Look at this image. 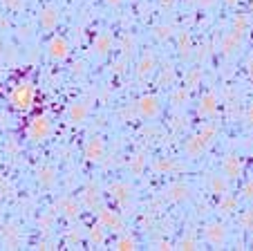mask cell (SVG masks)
Returning <instances> with one entry per match:
<instances>
[{
  "label": "cell",
  "instance_id": "1",
  "mask_svg": "<svg viewBox=\"0 0 253 251\" xmlns=\"http://www.w3.org/2000/svg\"><path fill=\"white\" fill-rule=\"evenodd\" d=\"M217 133H220V126H217V123H202V128L197 130L193 137L186 139V144H184V152H186L191 159L200 157L202 152H206L211 146H213Z\"/></svg>",
  "mask_w": 253,
  "mask_h": 251
},
{
  "label": "cell",
  "instance_id": "2",
  "mask_svg": "<svg viewBox=\"0 0 253 251\" xmlns=\"http://www.w3.org/2000/svg\"><path fill=\"white\" fill-rule=\"evenodd\" d=\"M9 101L11 105H14L16 110H29L34 103V86L29 83V81H23V83H18V86L11 90L9 95Z\"/></svg>",
  "mask_w": 253,
  "mask_h": 251
},
{
  "label": "cell",
  "instance_id": "3",
  "mask_svg": "<svg viewBox=\"0 0 253 251\" xmlns=\"http://www.w3.org/2000/svg\"><path fill=\"white\" fill-rule=\"evenodd\" d=\"M52 135V121H49L45 114H39L34 117L27 126V137L32 142H45V139Z\"/></svg>",
  "mask_w": 253,
  "mask_h": 251
},
{
  "label": "cell",
  "instance_id": "4",
  "mask_svg": "<svg viewBox=\"0 0 253 251\" xmlns=\"http://www.w3.org/2000/svg\"><path fill=\"white\" fill-rule=\"evenodd\" d=\"M137 114L141 119H157L159 117V112H162V105H159V101H157V97H153V95H146V97H141V99L137 101Z\"/></svg>",
  "mask_w": 253,
  "mask_h": 251
},
{
  "label": "cell",
  "instance_id": "5",
  "mask_svg": "<svg viewBox=\"0 0 253 251\" xmlns=\"http://www.w3.org/2000/svg\"><path fill=\"white\" fill-rule=\"evenodd\" d=\"M217 103H220V99H217V92H215V90L204 92V95L200 97V103H197V114H200L202 119L215 117V114H217Z\"/></svg>",
  "mask_w": 253,
  "mask_h": 251
},
{
  "label": "cell",
  "instance_id": "6",
  "mask_svg": "<svg viewBox=\"0 0 253 251\" xmlns=\"http://www.w3.org/2000/svg\"><path fill=\"white\" fill-rule=\"evenodd\" d=\"M99 222L103 224L105 229H112V231H117V233L124 231V220H121V215L110 206L99 208Z\"/></svg>",
  "mask_w": 253,
  "mask_h": 251
},
{
  "label": "cell",
  "instance_id": "7",
  "mask_svg": "<svg viewBox=\"0 0 253 251\" xmlns=\"http://www.w3.org/2000/svg\"><path fill=\"white\" fill-rule=\"evenodd\" d=\"M204 240L213 247H222L226 242V227L220 222H209L204 227Z\"/></svg>",
  "mask_w": 253,
  "mask_h": 251
},
{
  "label": "cell",
  "instance_id": "8",
  "mask_svg": "<svg viewBox=\"0 0 253 251\" xmlns=\"http://www.w3.org/2000/svg\"><path fill=\"white\" fill-rule=\"evenodd\" d=\"M155 70H157V56H155V52L146 50L141 54V58L137 61V76L139 79H148Z\"/></svg>",
  "mask_w": 253,
  "mask_h": 251
},
{
  "label": "cell",
  "instance_id": "9",
  "mask_svg": "<svg viewBox=\"0 0 253 251\" xmlns=\"http://www.w3.org/2000/svg\"><path fill=\"white\" fill-rule=\"evenodd\" d=\"M188 195H191V189L182 182H172L164 189V200L166 202H184V200H188Z\"/></svg>",
  "mask_w": 253,
  "mask_h": 251
},
{
  "label": "cell",
  "instance_id": "10",
  "mask_svg": "<svg viewBox=\"0 0 253 251\" xmlns=\"http://www.w3.org/2000/svg\"><path fill=\"white\" fill-rule=\"evenodd\" d=\"M54 206H56V211H61V213L70 220H74V218L81 215V204H79L74 198H67V195L65 198H58Z\"/></svg>",
  "mask_w": 253,
  "mask_h": 251
},
{
  "label": "cell",
  "instance_id": "11",
  "mask_svg": "<svg viewBox=\"0 0 253 251\" xmlns=\"http://www.w3.org/2000/svg\"><path fill=\"white\" fill-rule=\"evenodd\" d=\"M85 159L87 161H101L105 157V142L101 137H92L85 144Z\"/></svg>",
  "mask_w": 253,
  "mask_h": 251
},
{
  "label": "cell",
  "instance_id": "12",
  "mask_svg": "<svg viewBox=\"0 0 253 251\" xmlns=\"http://www.w3.org/2000/svg\"><path fill=\"white\" fill-rule=\"evenodd\" d=\"M222 173H224L231 182L238 180V177L242 175V159H240L238 155H226L224 159H222Z\"/></svg>",
  "mask_w": 253,
  "mask_h": 251
},
{
  "label": "cell",
  "instance_id": "13",
  "mask_svg": "<svg viewBox=\"0 0 253 251\" xmlns=\"http://www.w3.org/2000/svg\"><path fill=\"white\" fill-rule=\"evenodd\" d=\"M112 48H115V41L108 32H101L92 38V52L99 54V56H105L108 52H112Z\"/></svg>",
  "mask_w": 253,
  "mask_h": 251
},
{
  "label": "cell",
  "instance_id": "14",
  "mask_svg": "<svg viewBox=\"0 0 253 251\" xmlns=\"http://www.w3.org/2000/svg\"><path fill=\"white\" fill-rule=\"evenodd\" d=\"M242 36H244V34L238 32V29H233L231 34L222 36V41H220V52H222V54H233L235 50L242 45Z\"/></svg>",
  "mask_w": 253,
  "mask_h": 251
},
{
  "label": "cell",
  "instance_id": "15",
  "mask_svg": "<svg viewBox=\"0 0 253 251\" xmlns=\"http://www.w3.org/2000/svg\"><path fill=\"white\" fill-rule=\"evenodd\" d=\"M47 50H49V56L56 58V61H63V58H67V54H70V45H67V41L63 36H54L52 41H49Z\"/></svg>",
  "mask_w": 253,
  "mask_h": 251
},
{
  "label": "cell",
  "instance_id": "16",
  "mask_svg": "<svg viewBox=\"0 0 253 251\" xmlns=\"http://www.w3.org/2000/svg\"><path fill=\"white\" fill-rule=\"evenodd\" d=\"M58 18H61V16H58V7L47 5L41 11V27H43L45 32H54L58 25Z\"/></svg>",
  "mask_w": 253,
  "mask_h": 251
},
{
  "label": "cell",
  "instance_id": "17",
  "mask_svg": "<svg viewBox=\"0 0 253 251\" xmlns=\"http://www.w3.org/2000/svg\"><path fill=\"white\" fill-rule=\"evenodd\" d=\"M108 193L112 195V200H117V202H128L130 195H132V186L128 184V182H112L110 186H108Z\"/></svg>",
  "mask_w": 253,
  "mask_h": 251
},
{
  "label": "cell",
  "instance_id": "18",
  "mask_svg": "<svg viewBox=\"0 0 253 251\" xmlns=\"http://www.w3.org/2000/svg\"><path fill=\"white\" fill-rule=\"evenodd\" d=\"M99 202H101V193H99V186L96 184H87L85 189L81 191V204L85 208H94V206H99Z\"/></svg>",
  "mask_w": 253,
  "mask_h": 251
},
{
  "label": "cell",
  "instance_id": "19",
  "mask_svg": "<svg viewBox=\"0 0 253 251\" xmlns=\"http://www.w3.org/2000/svg\"><path fill=\"white\" fill-rule=\"evenodd\" d=\"M56 177H58V173L54 166H41L39 171H36V180H39V184L43 189H52L56 184Z\"/></svg>",
  "mask_w": 253,
  "mask_h": 251
},
{
  "label": "cell",
  "instance_id": "20",
  "mask_svg": "<svg viewBox=\"0 0 253 251\" xmlns=\"http://www.w3.org/2000/svg\"><path fill=\"white\" fill-rule=\"evenodd\" d=\"M87 114H90V105L83 103V101H79V103H72L70 108H67V117H70L72 123H83L87 119Z\"/></svg>",
  "mask_w": 253,
  "mask_h": 251
},
{
  "label": "cell",
  "instance_id": "21",
  "mask_svg": "<svg viewBox=\"0 0 253 251\" xmlns=\"http://www.w3.org/2000/svg\"><path fill=\"white\" fill-rule=\"evenodd\" d=\"M191 92H193V90H188L186 86L175 88V90L170 92V105H172L175 110L186 108V105H188V99H191Z\"/></svg>",
  "mask_w": 253,
  "mask_h": 251
},
{
  "label": "cell",
  "instance_id": "22",
  "mask_svg": "<svg viewBox=\"0 0 253 251\" xmlns=\"http://www.w3.org/2000/svg\"><path fill=\"white\" fill-rule=\"evenodd\" d=\"M193 38L188 32H179L177 34V52H179V56L182 58H191L193 54Z\"/></svg>",
  "mask_w": 253,
  "mask_h": 251
},
{
  "label": "cell",
  "instance_id": "23",
  "mask_svg": "<svg viewBox=\"0 0 253 251\" xmlns=\"http://www.w3.org/2000/svg\"><path fill=\"white\" fill-rule=\"evenodd\" d=\"M217 211H220L222 215H231L238 211V198L231 193H224L220 195V202H217Z\"/></svg>",
  "mask_w": 253,
  "mask_h": 251
},
{
  "label": "cell",
  "instance_id": "24",
  "mask_svg": "<svg viewBox=\"0 0 253 251\" xmlns=\"http://www.w3.org/2000/svg\"><path fill=\"white\" fill-rule=\"evenodd\" d=\"M177 79V72L175 67H172V63H164L162 67H159V86H172Z\"/></svg>",
  "mask_w": 253,
  "mask_h": 251
},
{
  "label": "cell",
  "instance_id": "25",
  "mask_svg": "<svg viewBox=\"0 0 253 251\" xmlns=\"http://www.w3.org/2000/svg\"><path fill=\"white\" fill-rule=\"evenodd\" d=\"M229 177L222 173V175H213L211 177V191H213L215 195H224V193H229Z\"/></svg>",
  "mask_w": 253,
  "mask_h": 251
},
{
  "label": "cell",
  "instance_id": "26",
  "mask_svg": "<svg viewBox=\"0 0 253 251\" xmlns=\"http://www.w3.org/2000/svg\"><path fill=\"white\" fill-rule=\"evenodd\" d=\"M87 236H90V242L94 247H101V245H105V227L101 222H96V224H92L90 227V231H87Z\"/></svg>",
  "mask_w": 253,
  "mask_h": 251
},
{
  "label": "cell",
  "instance_id": "27",
  "mask_svg": "<svg viewBox=\"0 0 253 251\" xmlns=\"http://www.w3.org/2000/svg\"><path fill=\"white\" fill-rule=\"evenodd\" d=\"M200 83H202V67H191V70L184 74V86H186L188 90H195Z\"/></svg>",
  "mask_w": 253,
  "mask_h": 251
},
{
  "label": "cell",
  "instance_id": "28",
  "mask_svg": "<svg viewBox=\"0 0 253 251\" xmlns=\"http://www.w3.org/2000/svg\"><path fill=\"white\" fill-rule=\"evenodd\" d=\"M128 171L132 173V175H141V173L146 171V157H143L141 152H137V155H132L128 159Z\"/></svg>",
  "mask_w": 253,
  "mask_h": 251
},
{
  "label": "cell",
  "instance_id": "29",
  "mask_svg": "<svg viewBox=\"0 0 253 251\" xmlns=\"http://www.w3.org/2000/svg\"><path fill=\"white\" fill-rule=\"evenodd\" d=\"M2 240H5V245L9 247V249H14V247L20 242V233L16 231L14 224H7V227L2 229Z\"/></svg>",
  "mask_w": 253,
  "mask_h": 251
},
{
  "label": "cell",
  "instance_id": "30",
  "mask_svg": "<svg viewBox=\"0 0 253 251\" xmlns=\"http://www.w3.org/2000/svg\"><path fill=\"white\" fill-rule=\"evenodd\" d=\"M153 168L157 173H172V171H177V168H179V164H175L170 157H162V159H157L153 164Z\"/></svg>",
  "mask_w": 253,
  "mask_h": 251
},
{
  "label": "cell",
  "instance_id": "31",
  "mask_svg": "<svg viewBox=\"0 0 253 251\" xmlns=\"http://www.w3.org/2000/svg\"><path fill=\"white\" fill-rule=\"evenodd\" d=\"M172 34H175L172 25H157V27H153V36L157 41H168V38H172Z\"/></svg>",
  "mask_w": 253,
  "mask_h": 251
},
{
  "label": "cell",
  "instance_id": "32",
  "mask_svg": "<svg viewBox=\"0 0 253 251\" xmlns=\"http://www.w3.org/2000/svg\"><path fill=\"white\" fill-rule=\"evenodd\" d=\"M115 249L117 251H132V249H137V240H134L132 236H121L119 240L115 242Z\"/></svg>",
  "mask_w": 253,
  "mask_h": 251
},
{
  "label": "cell",
  "instance_id": "33",
  "mask_svg": "<svg viewBox=\"0 0 253 251\" xmlns=\"http://www.w3.org/2000/svg\"><path fill=\"white\" fill-rule=\"evenodd\" d=\"M240 227L244 229V231H253V208H247V211H242L238 218Z\"/></svg>",
  "mask_w": 253,
  "mask_h": 251
},
{
  "label": "cell",
  "instance_id": "34",
  "mask_svg": "<svg viewBox=\"0 0 253 251\" xmlns=\"http://www.w3.org/2000/svg\"><path fill=\"white\" fill-rule=\"evenodd\" d=\"M249 25H251V20H249V14H238L233 18V29H238V32H242V34H247Z\"/></svg>",
  "mask_w": 253,
  "mask_h": 251
},
{
  "label": "cell",
  "instance_id": "35",
  "mask_svg": "<svg viewBox=\"0 0 253 251\" xmlns=\"http://www.w3.org/2000/svg\"><path fill=\"white\" fill-rule=\"evenodd\" d=\"M177 249H200V245H197V240L193 236H186L177 242Z\"/></svg>",
  "mask_w": 253,
  "mask_h": 251
},
{
  "label": "cell",
  "instance_id": "36",
  "mask_svg": "<svg viewBox=\"0 0 253 251\" xmlns=\"http://www.w3.org/2000/svg\"><path fill=\"white\" fill-rule=\"evenodd\" d=\"M2 2V7L9 11H20L25 7V0H0Z\"/></svg>",
  "mask_w": 253,
  "mask_h": 251
},
{
  "label": "cell",
  "instance_id": "37",
  "mask_svg": "<svg viewBox=\"0 0 253 251\" xmlns=\"http://www.w3.org/2000/svg\"><path fill=\"white\" fill-rule=\"evenodd\" d=\"M121 48H124V54L128 56V54L134 52V36H130V34H126L124 41H121Z\"/></svg>",
  "mask_w": 253,
  "mask_h": 251
},
{
  "label": "cell",
  "instance_id": "38",
  "mask_svg": "<svg viewBox=\"0 0 253 251\" xmlns=\"http://www.w3.org/2000/svg\"><path fill=\"white\" fill-rule=\"evenodd\" d=\"M54 224V213H45L39 218V227L43 229V231H49V227Z\"/></svg>",
  "mask_w": 253,
  "mask_h": 251
},
{
  "label": "cell",
  "instance_id": "39",
  "mask_svg": "<svg viewBox=\"0 0 253 251\" xmlns=\"http://www.w3.org/2000/svg\"><path fill=\"white\" fill-rule=\"evenodd\" d=\"M126 65H128V56L124 54L119 61L112 63V72H115V74H124V72H126Z\"/></svg>",
  "mask_w": 253,
  "mask_h": 251
},
{
  "label": "cell",
  "instance_id": "40",
  "mask_svg": "<svg viewBox=\"0 0 253 251\" xmlns=\"http://www.w3.org/2000/svg\"><path fill=\"white\" fill-rule=\"evenodd\" d=\"M240 193H242L244 200H253V177H251L249 182H244V184H242V191H240Z\"/></svg>",
  "mask_w": 253,
  "mask_h": 251
},
{
  "label": "cell",
  "instance_id": "41",
  "mask_svg": "<svg viewBox=\"0 0 253 251\" xmlns=\"http://www.w3.org/2000/svg\"><path fill=\"white\" fill-rule=\"evenodd\" d=\"M184 126H186V117H184V114H175V117H172V128L179 130V128H184Z\"/></svg>",
  "mask_w": 253,
  "mask_h": 251
},
{
  "label": "cell",
  "instance_id": "42",
  "mask_svg": "<svg viewBox=\"0 0 253 251\" xmlns=\"http://www.w3.org/2000/svg\"><path fill=\"white\" fill-rule=\"evenodd\" d=\"M244 121H247L249 128H253V103L247 108V112H244Z\"/></svg>",
  "mask_w": 253,
  "mask_h": 251
},
{
  "label": "cell",
  "instance_id": "43",
  "mask_svg": "<svg viewBox=\"0 0 253 251\" xmlns=\"http://www.w3.org/2000/svg\"><path fill=\"white\" fill-rule=\"evenodd\" d=\"M74 240H81V231H79V229L77 227H74V229H72V231L70 233H67V242H74Z\"/></svg>",
  "mask_w": 253,
  "mask_h": 251
},
{
  "label": "cell",
  "instance_id": "44",
  "mask_svg": "<svg viewBox=\"0 0 253 251\" xmlns=\"http://www.w3.org/2000/svg\"><path fill=\"white\" fill-rule=\"evenodd\" d=\"M72 72H74V74H83V72H85V63H83V61L74 63V67H72Z\"/></svg>",
  "mask_w": 253,
  "mask_h": 251
},
{
  "label": "cell",
  "instance_id": "45",
  "mask_svg": "<svg viewBox=\"0 0 253 251\" xmlns=\"http://www.w3.org/2000/svg\"><path fill=\"white\" fill-rule=\"evenodd\" d=\"M175 2H177V0H159V5L166 7V9H170V7L175 5Z\"/></svg>",
  "mask_w": 253,
  "mask_h": 251
},
{
  "label": "cell",
  "instance_id": "46",
  "mask_svg": "<svg viewBox=\"0 0 253 251\" xmlns=\"http://www.w3.org/2000/svg\"><path fill=\"white\" fill-rule=\"evenodd\" d=\"M247 72H249V76H251V79H253V56L247 61Z\"/></svg>",
  "mask_w": 253,
  "mask_h": 251
},
{
  "label": "cell",
  "instance_id": "47",
  "mask_svg": "<svg viewBox=\"0 0 253 251\" xmlns=\"http://www.w3.org/2000/svg\"><path fill=\"white\" fill-rule=\"evenodd\" d=\"M155 249H172V247L168 245V242H157V247H155Z\"/></svg>",
  "mask_w": 253,
  "mask_h": 251
},
{
  "label": "cell",
  "instance_id": "48",
  "mask_svg": "<svg viewBox=\"0 0 253 251\" xmlns=\"http://www.w3.org/2000/svg\"><path fill=\"white\" fill-rule=\"evenodd\" d=\"M213 2H215V0H200V5H202V7H211Z\"/></svg>",
  "mask_w": 253,
  "mask_h": 251
},
{
  "label": "cell",
  "instance_id": "49",
  "mask_svg": "<svg viewBox=\"0 0 253 251\" xmlns=\"http://www.w3.org/2000/svg\"><path fill=\"white\" fill-rule=\"evenodd\" d=\"M224 2H226V5H229V7H235V5H238V2H240V0H224Z\"/></svg>",
  "mask_w": 253,
  "mask_h": 251
},
{
  "label": "cell",
  "instance_id": "50",
  "mask_svg": "<svg viewBox=\"0 0 253 251\" xmlns=\"http://www.w3.org/2000/svg\"><path fill=\"white\" fill-rule=\"evenodd\" d=\"M105 2H108V5H121L124 0H105Z\"/></svg>",
  "mask_w": 253,
  "mask_h": 251
},
{
  "label": "cell",
  "instance_id": "51",
  "mask_svg": "<svg viewBox=\"0 0 253 251\" xmlns=\"http://www.w3.org/2000/svg\"><path fill=\"white\" fill-rule=\"evenodd\" d=\"M0 27H7V20L5 18H0Z\"/></svg>",
  "mask_w": 253,
  "mask_h": 251
},
{
  "label": "cell",
  "instance_id": "52",
  "mask_svg": "<svg viewBox=\"0 0 253 251\" xmlns=\"http://www.w3.org/2000/svg\"><path fill=\"white\" fill-rule=\"evenodd\" d=\"M251 245H253V238H251Z\"/></svg>",
  "mask_w": 253,
  "mask_h": 251
}]
</instances>
